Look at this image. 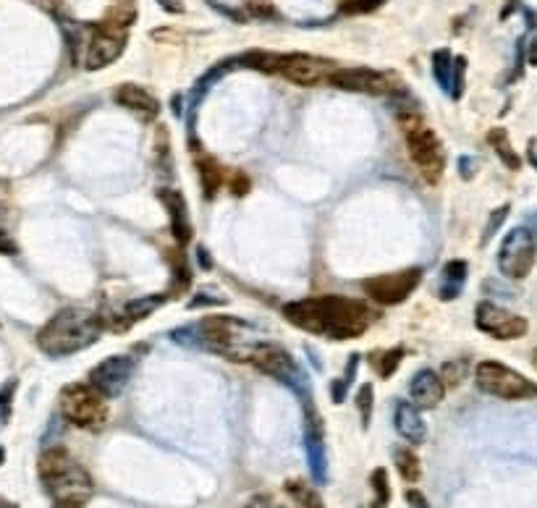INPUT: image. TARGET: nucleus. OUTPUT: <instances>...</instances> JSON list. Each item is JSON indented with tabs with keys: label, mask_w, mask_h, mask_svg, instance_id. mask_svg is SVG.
<instances>
[{
	"label": "nucleus",
	"mask_w": 537,
	"mask_h": 508,
	"mask_svg": "<svg viewBox=\"0 0 537 508\" xmlns=\"http://www.w3.org/2000/svg\"><path fill=\"white\" fill-rule=\"evenodd\" d=\"M105 317L82 307H66L50 317L37 333V346L48 357H71L76 351L90 349L103 336Z\"/></svg>",
	"instance_id": "f03ea898"
},
{
	"label": "nucleus",
	"mask_w": 537,
	"mask_h": 508,
	"mask_svg": "<svg viewBox=\"0 0 537 508\" xmlns=\"http://www.w3.org/2000/svg\"><path fill=\"white\" fill-rule=\"evenodd\" d=\"M137 19V6H134V0H116L111 8V14H108V21L118 24V27L129 29Z\"/></svg>",
	"instance_id": "bb28decb"
},
{
	"label": "nucleus",
	"mask_w": 537,
	"mask_h": 508,
	"mask_svg": "<svg viewBox=\"0 0 537 508\" xmlns=\"http://www.w3.org/2000/svg\"><path fill=\"white\" fill-rule=\"evenodd\" d=\"M105 396L90 383H71L61 393L63 419L82 430H100L108 422Z\"/></svg>",
	"instance_id": "39448f33"
},
{
	"label": "nucleus",
	"mask_w": 537,
	"mask_h": 508,
	"mask_svg": "<svg viewBox=\"0 0 537 508\" xmlns=\"http://www.w3.org/2000/svg\"><path fill=\"white\" fill-rule=\"evenodd\" d=\"M160 6L166 8L168 14H184V6H181V0H158Z\"/></svg>",
	"instance_id": "58836bf2"
},
{
	"label": "nucleus",
	"mask_w": 537,
	"mask_h": 508,
	"mask_svg": "<svg viewBox=\"0 0 537 508\" xmlns=\"http://www.w3.org/2000/svg\"><path fill=\"white\" fill-rule=\"evenodd\" d=\"M407 501L412 508H430V503H427V498L420 493V490H409Z\"/></svg>",
	"instance_id": "c9c22d12"
},
{
	"label": "nucleus",
	"mask_w": 537,
	"mask_h": 508,
	"mask_svg": "<svg viewBox=\"0 0 537 508\" xmlns=\"http://www.w3.org/2000/svg\"><path fill=\"white\" fill-rule=\"evenodd\" d=\"M467 262L464 260H451L443 265L441 281H438V296L443 302H454L456 296L464 291V283H467Z\"/></svg>",
	"instance_id": "aec40b11"
},
{
	"label": "nucleus",
	"mask_w": 537,
	"mask_h": 508,
	"mask_svg": "<svg viewBox=\"0 0 537 508\" xmlns=\"http://www.w3.org/2000/svg\"><path fill=\"white\" fill-rule=\"evenodd\" d=\"M488 145L496 150V155L501 158V163L506 165V168H511V171H519V168H522V158H519L514 147H511V139L509 134H506V129H490Z\"/></svg>",
	"instance_id": "412c9836"
},
{
	"label": "nucleus",
	"mask_w": 537,
	"mask_h": 508,
	"mask_svg": "<svg viewBox=\"0 0 537 508\" xmlns=\"http://www.w3.org/2000/svg\"><path fill=\"white\" fill-rule=\"evenodd\" d=\"M16 247H14V241L8 239V234L3 231V226H0V254H14Z\"/></svg>",
	"instance_id": "4c0bfd02"
},
{
	"label": "nucleus",
	"mask_w": 537,
	"mask_h": 508,
	"mask_svg": "<svg viewBox=\"0 0 537 508\" xmlns=\"http://www.w3.org/2000/svg\"><path fill=\"white\" fill-rule=\"evenodd\" d=\"M532 364H535V367H537V349L532 351Z\"/></svg>",
	"instance_id": "a18cd8bd"
},
{
	"label": "nucleus",
	"mask_w": 537,
	"mask_h": 508,
	"mask_svg": "<svg viewBox=\"0 0 537 508\" xmlns=\"http://www.w3.org/2000/svg\"><path fill=\"white\" fill-rule=\"evenodd\" d=\"M393 427L401 438L407 440L409 446H422L427 438V425L422 419L420 409L412 404V401H396V409H393Z\"/></svg>",
	"instance_id": "a211bd4d"
},
{
	"label": "nucleus",
	"mask_w": 537,
	"mask_h": 508,
	"mask_svg": "<svg viewBox=\"0 0 537 508\" xmlns=\"http://www.w3.org/2000/svg\"><path fill=\"white\" fill-rule=\"evenodd\" d=\"M475 325L485 336L496 338V341H514L527 333V320L522 315H514L511 309L498 307L493 302H480L475 309Z\"/></svg>",
	"instance_id": "4468645a"
},
{
	"label": "nucleus",
	"mask_w": 537,
	"mask_h": 508,
	"mask_svg": "<svg viewBox=\"0 0 537 508\" xmlns=\"http://www.w3.org/2000/svg\"><path fill=\"white\" fill-rule=\"evenodd\" d=\"M475 383L482 393L503 401L537 399V385L530 378H524L522 372L511 370L496 359H485L477 364Z\"/></svg>",
	"instance_id": "423d86ee"
},
{
	"label": "nucleus",
	"mask_w": 537,
	"mask_h": 508,
	"mask_svg": "<svg viewBox=\"0 0 537 508\" xmlns=\"http://www.w3.org/2000/svg\"><path fill=\"white\" fill-rule=\"evenodd\" d=\"M433 76L443 92H451V76H454V55L446 48L433 53Z\"/></svg>",
	"instance_id": "5701e85b"
},
{
	"label": "nucleus",
	"mask_w": 537,
	"mask_h": 508,
	"mask_svg": "<svg viewBox=\"0 0 537 508\" xmlns=\"http://www.w3.org/2000/svg\"><path fill=\"white\" fill-rule=\"evenodd\" d=\"M0 464H3V448H0Z\"/></svg>",
	"instance_id": "49530a36"
},
{
	"label": "nucleus",
	"mask_w": 537,
	"mask_h": 508,
	"mask_svg": "<svg viewBox=\"0 0 537 508\" xmlns=\"http://www.w3.org/2000/svg\"><path fill=\"white\" fill-rule=\"evenodd\" d=\"M399 118L401 126H404V134H407L409 158L420 168L422 179L427 184H438L443 171H446V152H443L441 139H438V134L430 126L422 124L417 110L399 113Z\"/></svg>",
	"instance_id": "20e7f679"
},
{
	"label": "nucleus",
	"mask_w": 537,
	"mask_h": 508,
	"mask_svg": "<svg viewBox=\"0 0 537 508\" xmlns=\"http://www.w3.org/2000/svg\"><path fill=\"white\" fill-rule=\"evenodd\" d=\"M380 3H383V0H344V3H341V11H344V14H370Z\"/></svg>",
	"instance_id": "473e14b6"
},
{
	"label": "nucleus",
	"mask_w": 537,
	"mask_h": 508,
	"mask_svg": "<svg viewBox=\"0 0 537 508\" xmlns=\"http://www.w3.org/2000/svg\"><path fill=\"white\" fill-rule=\"evenodd\" d=\"M197 171H200L202 192H205L207 200H213L215 192H218V189H221V184H223L221 168L215 165V160L205 158V155H197Z\"/></svg>",
	"instance_id": "4be33fe9"
},
{
	"label": "nucleus",
	"mask_w": 537,
	"mask_h": 508,
	"mask_svg": "<svg viewBox=\"0 0 537 508\" xmlns=\"http://www.w3.org/2000/svg\"><path fill=\"white\" fill-rule=\"evenodd\" d=\"M0 508H19V506H16V503H11V501H0Z\"/></svg>",
	"instance_id": "c03bdc74"
},
{
	"label": "nucleus",
	"mask_w": 537,
	"mask_h": 508,
	"mask_svg": "<svg viewBox=\"0 0 537 508\" xmlns=\"http://www.w3.org/2000/svg\"><path fill=\"white\" fill-rule=\"evenodd\" d=\"M131 375H134V359L116 354V357L103 359L97 367H92L87 383L95 385L105 399H118L126 391Z\"/></svg>",
	"instance_id": "2eb2a0df"
},
{
	"label": "nucleus",
	"mask_w": 537,
	"mask_h": 508,
	"mask_svg": "<svg viewBox=\"0 0 537 508\" xmlns=\"http://www.w3.org/2000/svg\"><path fill=\"white\" fill-rule=\"evenodd\" d=\"M349 388H352V385L346 383L344 378L333 380V383H331V399H333V404H344L346 393H349Z\"/></svg>",
	"instance_id": "f704fd0d"
},
{
	"label": "nucleus",
	"mask_w": 537,
	"mask_h": 508,
	"mask_svg": "<svg viewBox=\"0 0 537 508\" xmlns=\"http://www.w3.org/2000/svg\"><path fill=\"white\" fill-rule=\"evenodd\" d=\"M40 480L53 498L56 508H84L95 495V482L87 469L66 451V448H48L40 456Z\"/></svg>",
	"instance_id": "7ed1b4c3"
},
{
	"label": "nucleus",
	"mask_w": 537,
	"mask_h": 508,
	"mask_svg": "<svg viewBox=\"0 0 537 508\" xmlns=\"http://www.w3.org/2000/svg\"><path fill=\"white\" fill-rule=\"evenodd\" d=\"M446 385H443L441 375L433 370H420L409 383V396L417 409H435L443 401Z\"/></svg>",
	"instance_id": "6ab92c4d"
},
{
	"label": "nucleus",
	"mask_w": 537,
	"mask_h": 508,
	"mask_svg": "<svg viewBox=\"0 0 537 508\" xmlns=\"http://www.w3.org/2000/svg\"><path fill=\"white\" fill-rule=\"evenodd\" d=\"M286 490H289L294 498L299 501V506L304 508H323V503H320V498H317V493L312 488H307L304 482L294 480V482H286Z\"/></svg>",
	"instance_id": "c85d7f7f"
},
{
	"label": "nucleus",
	"mask_w": 537,
	"mask_h": 508,
	"mask_svg": "<svg viewBox=\"0 0 537 508\" xmlns=\"http://www.w3.org/2000/svg\"><path fill=\"white\" fill-rule=\"evenodd\" d=\"M331 87L344 92H359V95H393L399 92V76L386 74V71L367 69V66H359V69H336L328 79Z\"/></svg>",
	"instance_id": "f8f14e48"
},
{
	"label": "nucleus",
	"mask_w": 537,
	"mask_h": 508,
	"mask_svg": "<svg viewBox=\"0 0 537 508\" xmlns=\"http://www.w3.org/2000/svg\"><path fill=\"white\" fill-rule=\"evenodd\" d=\"M514 8H517V0H509V3H506V8H503L501 19H509V14L514 11Z\"/></svg>",
	"instance_id": "37998d69"
},
{
	"label": "nucleus",
	"mask_w": 537,
	"mask_h": 508,
	"mask_svg": "<svg viewBox=\"0 0 537 508\" xmlns=\"http://www.w3.org/2000/svg\"><path fill=\"white\" fill-rule=\"evenodd\" d=\"M372 485V508H388L391 503V482H388L386 469H375L370 477Z\"/></svg>",
	"instance_id": "393cba45"
},
{
	"label": "nucleus",
	"mask_w": 537,
	"mask_h": 508,
	"mask_svg": "<svg viewBox=\"0 0 537 508\" xmlns=\"http://www.w3.org/2000/svg\"><path fill=\"white\" fill-rule=\"evenodd\" d=\"M247 189H249V181L244 179L241 173H236L234 176V194L236 197H244V192H247Z\"/></svg>",
	"instance_id": "ea45409f"
},
{
	"label": "nucleus",
	"mask_w": 537,
	"mask_h": 508,
	"mask_svg": "<svg viewBox=\"0 0 537 508\" xmlns=\"http://www.w3.org/2000/svg\"><path fill=\"white\" fill-rule=\"evenodd\" d=\"M297 508H304V506H297Z\"/></svg>",
	"instance_id": "de8ad7c7"
},
{
	"label": "nucleus",
	"mask_w": 537,
	"mask_h": 508,
	"mask_svg": "<svg viewBox=\"0 0 537 508\" xmlns=\"http://www.w3.org/2000/svg\"><path fill=\"white\" fill-rule=\"evenodd\" d=\"M422 270L420 268H407L399 270V273L378 275V278H367L362 283L365 294L370 296L375 304H383V307H391V304L407 302L412 291L420 286Z\"/></svg>",
	"instance_id": "ddd939ff"
},
{
	"label": "nucleus",
	"mask_w": 537,
	"mask_h": 508,
	"mask_svg": "<svg viewBox=\"0 0 537 508\" xmlns=\"http://www.w3.org/2000/svg\"><path fill=\"white\" fill-rule=\"evenodd\" d=\"M200 265H202V268H207V270L213 268V260H210V254H207L205 249H200Z\"/></svg>",
	"instance_id": "79ce46f5"
},
{
	"label": "nucleus",
	"mask_w": 537,
	"mask_h": 508,
	"mask_svg": "<svg viewBox=\"0 0 537 508\" xmlns=\"http://www.w3.org/2000/svg\"><path fill=\"white\" fill-rule=\"evenodd\" d=\"M249 364L257 367L262 375H268V378L278 380L281 385L291 388L297 396L310 393V388H307V375L302 372L297 359L291 357L283 346L270 344V341H257L252 354H249Z\"/></svg>",
	"instance_id": "6e6552de"
},
{
	"label": "nucleus",
	"mask_w": 537,
	"mask_h": 508,
	"mask_svg": "<svg viewBox=\"0 0 537 508\" xmlns=\"http://www.w3.org/2000/svg\"><path fill=\"white\" fill-rule=\"evenodd\" d=\"M262 71L265 74H281L283 79H289L299 87H315V84L331 79L336 63L307 53H268Z\"/></svg>",
	"instance_id": "0eeeda50"
},
{
	"label": "nucleus",
	"mask_w": 537,
	"mask_h": 508,
	"mask_svg": "<svg viewBox=\"0 0 537 508\" xmlns=\"http://www.w3.org/2000/svg\"><path fill=\"white\" fill-rule=\"evenodd\" d=\"M537 260V241L530 228L517 226L503 236L498 249V270L509 281H524L532 273Z\"/></svg>",
	"instance_id": "1a4fd4ad"
},
{
	"label": "nucleus",
	"mask_w": 537,
	"mask_h": 508,
	"mask_svg": "<svg viewBox=\"0 0 537 508\" xmlns=\"http://www.w3.org/2000/svg\"><path fill=\"white\" fill-rule=\"evenodd\" d=\"M244 508H278V506L273 503L270 495H255V498H252V501H249Z\"/></svg>",
	"instance_id": "e433bc0d"
},
{
	"label": "nucleus",
	"mask_w": 537,
	"mask_h": 508,
	"mask_svg": "<svg viewBox=\"0 0 537 508\" xmlns=\"http://www.w3.org/2000/svg\"><path fill=\"white\" fill-rule=\"evenodd\" d=\"M14 391H16V380H8V385H3V391H0V425H6L8 419H11Z\"/></svg>",
	"instance_id": "2f4dec72"
},
{
	"label": "nucleus",
	"mask_w": 537,
	"mask_h": 508,
	"mask_svg": "<svg viewBox=\"0 0 537 508\" xmlns=\"http://www.w3.org/2000/svg\"><path fill=\"white\" fill-rule=\"evenodd\" d=\"M401 359H404V349H391V351H383V354H378V359H375V370H378L380 378H391L393 372L399 370Z\"/></svg>",
	"instance_id": "cd10ccee"
},
{
	"label": "nucleus",
	"mask_w": 537,
	"mask_h": 508,
	"mask_svg": "<svg viewBox=\"0 0 537 508\" xmlns=\"http://www.w3.org/2000/svg\"><path fill=\"white\" fill-rule=\"evenodd\" d=\"M299 399H302L304 406V451H307L310 474L317 485H325L328 482V451H325L323 417L317 412L315 399L310 393H304Z\"/></svg>",
	"instance_id": "9d476101"
},
{
	"label": "nucleus",
	"mask_w": 537,
	"mask_h": 508,
	"mask_svg": "<svg viewBox=\"0 0 537 508\" xmlns=\"http://www.w3.org/2000/svg\"><path fill=\"white\" fill-rule=\"evenodd\" d=\"M464 74H467V58L459 55V58H454V76H451V92H448L454 100L464 95Z\"/></svg>",
	"instance_id": "7c9ffc66"
},
{
	"label": "nucleus",
	"mask_w": 537,
	"mask_h": 508,
	"mask_svg": "<svg viewBox=\"0 0 537 508\" xmlns=\"http://www.w3.org/2000/svg\"><path fill=\"white\" fill-rule=\"evenodd\" d=\"M113 97L121 108H126L142 121H155L160 116V100L139 84H121Z\"/></svg>",
	"instance_id": "dca6fc26"
},
{
	"label": "nucleus",
	"mask_w": 537,
	"mask_h": 508,
	"mask_svg": "<svg viewBox=\"0 0 537 508\" xmlns=\"http://www.w3.org/2000/svg\"><path fill=\"white\" fill-rule=\"evenodd\" d=\"M354 404H357V409H359V419H362V427H370L372 404H375V399H372V385L370 383H365L362 388H359Z\"/></svg>",
	"instance_id": "c756f323"
},
{
	"label": "nucleus",
	"mask_w": 537,
	"mask_h": 508,
	"mask_svg": "<svg viewBox=\"0 0 537 508\" xmlns=\"http://www.w3.org/2000/svg\"><path fill=\"white\" fill-rule=\"evenodd\" d=\"M527 61H530V66H535L537 69V37H532V42L527 45Z\"/></svg>",
	"instance_id": "a19ab883"
},
{
	"label": "nucleus",
	"mask_w": 537,
	"mask_h": 508,
	"mask_svg": "<svg viewBox=\"0 0 537 508\" xmlns=\"http://www.w3.org/2000/svg\"><path fill=\"white\" fill-rule=\"evenodd\" d=\"M126 40H129V29L126 27H118L108 19L103 24H97L90 37V45H87V55H84V69L100 71L116 63L124 53Z\"/></svg>",
	"instance_id": "9b49d317"
},
{
	"label": "nucleus",
	"mask_w": 537,
	"mask_h": 508,
	"mask_svg": "<svg viewBox=\"0 0 537 508\" xmlns=\"http://www.w3.org/2000/svg\"><path fill=\"white\" fill-rule=\"evenodd\" d=\"M158 200L166 207L173 239L179 241V247H186L192 241V223H189V207H186L184 194L176 189H160Z\"/></svg>",
	"instance_id": "f3484780"
},
{
	"label": "nucleus",
	"mask_w": 537,
	"mask_h": 508,
	"mask_svg": "<svg viewBox=\"0 0 537 508\" xmlns=\"http://www.w3.org/2000/svg\"><path fill=\"white\" fill-rule=\"evenodd\" d=\"M393 459H396V469H399L401 480L404 482H417L420 480V459L414 454L412 448H396L393 451Z\"/></svg>",
	"instance_id": "b1692460"
},
{
	"label": "nucleus",
	"mask_w": 537,
	"mask_h": 508,
	"mask_svg": "<svg viewBox=\"0 0 537 508\" xmlns=\"http://www.w3.org/2000/svg\"><path fill=\"white\" fill-rule=\"evenodd\" d=\"M283 317L294 328L312 336L349 341L359 338L370 328L372 312L367 304L346 299V296H307L297 302L283 304Z\"/></svg>",
	"instance_id": "f257e3e1"
},
{
	"label": "nucleus",
	"mask_w": 537,
	"mask_h": 508,
	"mask_svg": "<svg viewBox=\"0 0 537 508\" xmlns=\"http://www.w3.org/2000/svg\"><path fill=\"white\" fill-rule=\"evenodd\" d=\"M469 375V364L464 359H451V362L443 364L441 380L446 388H454V385H462Z\"/></svg>",
	"instance_id": "a878e982"
},
{
	"label": "nucleus",
	"mask_w": 537,
	"mask_h": 508,
	"mask_svg": "<svg viewBox=\"0 0 537 508\" xmlns=\"http://www.w3.org/2000/svg\"><path fill=\"white\" fill-rule=\"evenodd\" d=\"M509 210H511L509 205H503V207H498L496 213H493V218H490L488 228H485V236H482V244H488V241L493 239V236H496L498 226H501L503 220H506V215H509Z\"/></svg>",
	"instance_id": "72a5a7b5"
}]
</instances>
